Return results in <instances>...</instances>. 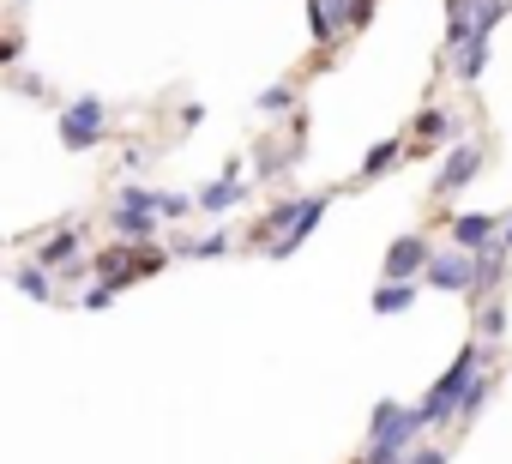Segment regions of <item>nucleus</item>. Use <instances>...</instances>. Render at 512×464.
I'll return each mask as SVG.
<instances>
[{
	"instance_id": "obj_25",
	"label": "nucleus",
	"mask_w": 512,
	"mask_h": 464,
	"mask_svg": "<svg viewBox=\"0 0 512 464\" xmlns=\"http://www.w3.org/2000/svg\"><path fill=\"white\" fill-rule=\"evenodd\" d=\"M115 296H121V284H103V278H97V284H91V290L79 296V308H91V314H103V308H115Z\"/></svg>"
},
{
	"instance_id": "obj_21",
	"label": "nucleus",
	"mask_w": 512,
	"mask_h": 464,
	"mask_svg": "<svg viewBox=\"0 0 512 464\" xmlns=\"http://www.w3.org/2000/svg\"><path fill=\"white\" fill-rule=\"evenodd\" d=\"M13 284H19V290H25L31 302H55V272H43L37 260H25V266L13 272Z\"/></svg>"
},
{
	"instance_id": "obj_28",
	"label": "nucleus",
	"mask_w": 512,
	"mask_h": 464,
	"mask_svg": "<svg viewBox=\"0 0 512 464\" xmlns=\"http://www.w3.org/2000/svg\"><path fill=\"white\" fill-rule=\"evenodd\" d=\"M7 85H13V91H25V97H49V85H43L37 73H13Z\"/></svg>"
},
{
	"instance_id": "obj_22",
	"label": "nucleus",
	"mask_w": 512,
	"mask_h": 464,
	"mask_svg": "<svg viewBox=\"0 0 512 464\" xmlns=\"http://www.w3.org/2000/svg\"><path fill=\"white\" fill-rule=\"evenodd\" d=\"M151 211H157V223H181L199 205H193V193H151Z\"/></svg>"
},
{
	"instance_id": "obj_24",
	"label": "nucleus",
	"mask_w": 512,
	"mask_h": 464,
	"mask_svg": "<svg viewBox=\"0 0 512 464\" xmlns=\"http://www.w3.org/2000/svg\"><path fill=\"white\" fill-rule=\"evenodd\" d=\"M374 13H380V0H344V37L368 31V25H374Z\"/></svg>"
},
{
	"instance_id": "obj_5",
	"label": "nucleus",
	"mask_w": 512,
	"mask_h": 464,
	"mask_svg": "<svg viewBox=\"0 0 512 464\" xmlns=\"http://www.w3.org/2000/svg\"><path fill=\"white\" fill-rule=\"evenodd\" d=\"M482 163H488L482 139H464V145H452V151H446V163H440V175H434V199H452V193H464V187L482 175Z\"/></svg>"
},
{
	"instance_id": "obj_16",
	"label": "nucleus",
	"mask_w": 512,
	"mask_h": 464,
	"mask_svg": "<svg viewBox=\"0 0 512 464\" xmlns=\"http://www.w3.org/2000/svg\"><path fill=\"white\" fill-rule=\"evenodd\" d=\"M488 398H494V374H488V368H476V374H470V386L458 392V410H452V428H470V422H476V416L488 410Z\"/></svg>"
},
{
	"instance_id": "obj_18",
	"label": "nucleus",
	"mask_w": 512,
	"mask_h": 464,
	"mask_svg": "<svg viewBox=\"0 0 512 464\" xmlns=\"http://www.w3.org/2000/svg\"><path fill=\"white\" fill-rule=\"evenodd\" d=\"M452 73H458V85H476L488 73V37H464V49L452 55Z\"/></svg>"
},
{
	"instance_id": "obj_3",
	"label": "nucleus",
	"mask_w": 512,
	"mask_h": 464,
	"mask_svg": "<svg viewBox=\"0 0 512 464\" xmlns=\"http://www.w3.org/2000/svg\"><path fill=\"white\" fill-rule=\"evenodd\" d=\"M55 133H61L67 151H97V145L109 139V103H103V97H79V103H67L61 121H55Z\"/></svg>"
},
{
	"instance_id": "obj_4",
	"label": "nucleus",
	"mask_w": 512,
	"mask_h": 464,
	"mask_svg": "<svg viewBox=\"0 0 512 464\" xmlns=\"http://www.w3.org/2000/svg\"><path fill=\"white\" fill-rule=\"evenodd\" d=\"M422 284L470 302V290H476V254H464L458 242H452V248H434V254H428V266H422Z\"/></svg>"
},
{
	"instance_id": "obj_2",
	"label": "nucleus",
	"mask_w": 512,
	"mask_h": 464,
	"mask_svg": "<svg viewBox=\"0 0 512 464\" xmlns=\"http://www.w3.org/2000/svg\"><path fill=\"white\" fill-rule=\"evenodd\" d=\"M488 356H494V344H482V338H470L458 356H452V368L428 386V398L416 404V416H422V428H440V422H452V410H458V392L470 386V374L476 368H488Z\"/></svg>"
},
{
	"instance_id": "obj_20",
	"label": "nucleus",
	"mask_w": 512,
	"mask_h": 464,
	"mask_svg": "<svg viewBox=\"0 0 512 464\" xmlns=\"http://www.w3.org/2000/svg\"><path fill=\"white\" fill-rule=\"evenodd\" d=\"M175 254L181 260H223V254H235V236L229 229H211V236H199V242H175Z\"/></svg>"
},
{
	"instance_id": "obj_6",
	"label": "nucleus",
	"mask_w": 512,
	"mask_h": 464,
	"mask_svg": "<svg viewBox=\"0 0 512 464\" xmlns=\"http://www.w3.org/2000/svg\"><path fill=\"white\" fill-rule=\"evenodd\" d=\"M79 254H85V236H79L73 223H61L49 242H37V254H31V260H37L43 272H61V278H85V260H79Z\"/></svg>"
},
{
	"instance_id": "obj_30",
	"label": "nucleus",
	"mask_w": 512,
	"mask_h": 464,
	"mask_svg": "<svg viewBox=\"0 0 512 464\" xmlns=\"http://www.w3.org/2000/svg\"><path fill=\"white\" fill-rule=\"evenodd\" d=\"M500 248H506V254H512V211H506V217H500Z\"/></svg>"
},
{
	"instance_id": "obj_15",
	"label": "nucleus",
	"mask_w": 512,
	"mask_h": 464,
	"mask_svg": "<svg viewBox=\"0 0 512 464\" xmlns=\"http://www.w3.org/2000/svg\"><path fill=\"white\" fill-rule=\"evenodd\" d=\"M404 151H410V139H404V133H392V139H380V145H374V151L362 157V169H356V181L368 187V181H380V175H392V169L404 163Z\"/></svg>"
},
{
	"instance_id": "obj_26",
	"label": "nucleus",
	"mask_w": 512,
	"mask_h": 464,
	"mask_svg": "<svg viewBox=\"0 0 512 464\" xmlns=\"http://www.w3.org/2000/svg\"><path fill=\"white\" fill-rule=\"evenodd\" d=\"M19 55H25V37H19V31H0V73H13Z\"/></svg>"
},
{
	"instance_id": "obj_14",
	"label": "nucleus",
	"mask_w": 512,
	"mask_h": 464,
	"mask_svg": "<svg viewBox=\"0 0 512 464\" xmlns=\"http://www.w3.org/2000/svg\"><path fill=\"white\" fill-rule=\"evenodd\" d=\"M458 133V121H452V109H422L416 121H410V151L422 157L428 145H440V139H452Z\"/></svg>"
},
{
	"instance_id": "obj_31",
	"label": "nucleus",
	"mask_w": 512,
	"mask_h": 464,
	"mask_svg": "<svg viewBox=\"0 0 512 464\" xmlns=\"http://www.w3.org/2000/svg\"><path fill=\"white\" fill-rule=\"evenodd\" d=\"M356 464H368V458H356Z\"/></svg>"
},
{
	"instance_id": "obj_8",
	"label": "nucleus",
	"mask_w": 512,
	"mask_h": 464,
	"mask_svg": "<svg viewBox=\"0 0 512 464\" xmlns=\"http://www.w3.org/2000/svg\"><path fill=\"white\" fill-rule=\"evenodd\" d=\"M428 254H434V242L422 236V229H416V236H392V248L380 260V278H422Z\"/></svg>"
},
{
	"instance_id": "obj_29",
	"label": "nucleus",
	"mask_w": 512,
	"mask_h": 464,
	"mask_svg": "<svg viewBox=\"0 0 512 464\" xmlns=\"http://www.w3.org/2000/svg\"><path fill=\"white\" fill-rule=\"evenodd\" d=\"M199 121H205V109H199V103H187V109H181V133H193Z\"/></svg>"
},
{
	"instance_id": "obj_13",
	"label": "nucleus",
	"mask_w": 512,
	"mask_h": 464,
	"mask_svg": "<svg viewBox=\"0 0 512 464\" xmlns=\"http://www.w3.org/2000/svg\"><path fill=\"white\" fill-rule=\"evenodd\" d=\"M109 223H115V236L127 248H139V242L157 236V211H145V205H109Z\"/></svg>"
},
{
	"instance_id": "obj_17",
	"label": "nucleus",
	"mask_w": 512,
	"mask_h": 464,
	"mask_svg": "<svg viewBox=\"0 0 512 464\" xmlns=\"http://www.w3.org/2000/svg\"><path fill=\"white\" fill-rule=\"evenodd\" d=\"M308 31L320 49H332L344 37V0H308Z\"/></svg>"
},
{
	"instance_id": "obj_10",
	"label": "nucleus",
	"mask_w": 512,
	"mask_h": 464,
	"mask_svg": "<svg viewBox=\"0 0 512 464\" xmlns=\"http://www.w3.org/2000/svg\"><path fill=\"white\" fill-rule=\"evenodd\" d=\"M302 205H308V199H278L272 211H260V217H253V229H247V242H253V248H272L278 236H290L296 217H302Z\"/></svg>"
},
{
	"instance_id": "obj_1",
	"label": "nucleus",
	"mask_w": 512,
	"mask_h": 464,
	"mask_svg": "<svg viewBox=\"0 0 512 464\" xmlns=\"http://www.w3.org/2000/svg\"><path fill=\"white\" fill-rule=\"evenodd\" d=\"M422 434H428L422 416H416L410 404L386 398V404H374V416H368V452H362V458H368V464H404Z\"/></svg>"
},
{
	"instance_id": "obj_23",
	"label": "nucleus",
	"mask_w": 512,
	"mask_h": 464,
	"mask_svg": "<svg viewBox=\"0 0 512 464\" xmlns=\"http://www.w3.org/2000/svg\"><path fill=\"white\" fill-rule=\"evenodd\" d=\"M476 308H482L476 338H482V344H500V332H506V308H500V296H488V302H476Z\"/></svg>"
},
{
	"instance_id": "obj_11",
	"label": "nucleus",
	"mask_w": 512,
	"mask_h": 464,
	"mask_svg": "<svg viewBox=\"0 0 512 464\" xmlns=\"http://www.w3.org/2000/svg\"><path fill=\"white\" fill-rule=\"evenodd\" d=\"M416 296H422V278H380V290L368 296V308H374L380 320H398V314L416 308Z\"/></svg>"
},
{
	"instance_id": "obj_7",
	"label": "nucleus",
	"mask_w": 512,
	"mask_h": 464,
	"mask_svg": "<svg viewBox=\"0 0 512 464\" xmlns=\"http://www.w3.org/2000/svg\"><path fill=\"white\" fill-rule=\"evenodd\" d=\"M247 199V181H241V163H223V175L217 181H205L199 193H193V205L205 211V217H229L235 205Z\"/></svg>"
},
{
	"instance_id": "obj_19",
	"label": "nucleus",
	"mask_w": 512,
	"mask_h": 464,
	"mask_svg": "<svg viewBox=\"0 0 512 464\" xmlns=\"http://www.w3.org/2000/svg\"><path fill=\"white\" fill-rule=\"evenodd\" d=\"M253 109H260L266 121H284V115H296V109H302V97H296V85L284 79V85H266L260 97H253Z\"/></svg>"
},
{
	"instance_id": "obj_27",
	"label": "nucleus",
	"mask_w": 512,
	"mask_h": 464,
	"mask_svg": "<svg viewBox=\"0 0 512 464\" xmlns=\"http://www.w3.org/2000/svg\"><path fill=\"white\" fill-rule=\"evenodd\" d=\"M404 464H452V446H410Z\"/></svg>"
},
{
	"instance_id": "obj_9",
	"label": "nucleus",
	"mask_w": 512,
	"mask_h": 464,
	"mask_svg": "<svg viewBox=\"0 0 512 464\" xmlns=\"http://www.w3.org/2000/svg\"><path fill=\"white\" fill-rule=\"evenodd\" d=\"M446 236H452L464 254H476V248H488V242L500 236V217H494V211H452V217H446Z\"/></svg>"
},
{
	"instance_id": "obj_12",
	"label": "nucleus",
	"mask_w": 512,
	"mask_h": 464,
	"mask_svg": "<svg viewBox=\"0 0 512 464\" xmlns=\"http://www.w3.org/2000/svg\"><path fill=\"white\" fill-rule=\"evenodd\" d=\"M338 193H308V205H302V217H296V229H290V236H278L272 242V260H290L308 236H314V229H320V217H326V205H332Z\"/></svg>"
}]
</instances>
